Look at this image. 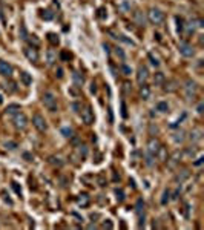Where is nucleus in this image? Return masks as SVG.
Wrapping results in <instances>:
<instances>
[{
	"instance_id": "1",
	"label": "nucleus",
	"mask_w": 204,
	"mask_h": 230,
	"mask_svg": "<svg viewBox=\"0 0 204 230\" xmlns=\"http://www.w3.org/2000/svg\"><path fill=\"white\" fill-rule=\"evenodd\" d=\"M41 101H43L44 107H46L48 110H51V112H55V110H57V97H55L54 92L46 90V92L43 94V97H41Z\"/></svg>"
},
{
	"instance_id": "2",
	"label": "nucleus",
	"mask_w": 204,
	"mask_h": 230,
	"mask_svg": "<svg viewBox=\"0 0 204 230\" xmlns=\"http://www.w3.org/2000/svg\"><path fill=\"white\" fill-rule=\"evenodd\" d=\"M147 18L152 25H161L163 20H164V14L156 8H150L149 12H147Z\"/></svg>"
},
{
	"instance_id": "3",
	"label": "nucleus",
	"mask_w": 204,
	"mask_h": 230,
	"mask_svg": "<svg viewBox=\"0 0 204 230\" xmlns=\"http://www.w3.org/2000/svg\"><path fill=\"white\" fill-rule=\"evenodd\" d=\"M32 124L37 130L40 132H46L48 130V124H46V120H44L40 113H34V117H32Z\"/></svg>"
},
{
	"instance_id": "4",
	"label": "nucleus",
	"mask_w": 204,
	"mask_h": 230,
	"mask_svg": "<svg viewBox=\"0 0 204 230\" xmlns=\"http://www.w3.org/2000/svg\"><path fill=\"white\" fill-rule=\"evenodd\" d=\"M196 90H198V86L195 81L192 80H187L186 81V86H184V94H186V98L187 100H193L195 95H196Z\"/></svg>"
},
{
	"instance_id": "5",
	"label": "nucleus",
	"mask_w": 204,
	"mask_h": 230,
	"mask_svg": "<svg viewBox=\"0 0 204 230\" xmlns=\"http://www.w3.org/2000/svg\"><path fill=\"white\" fill-rule=\"evenodd\" d=\"M14 124H15V127L17 129H26V126H28V118H26V115L23 113V112H17L15 113V117H14Z\"/></svg>"
},
{
	"instance_id": "6",
	"label": "nucleus",
	"mask_w": 204,
	"mask_h": 230,
	"mask_svg": "<svg viewBox=\"0 0 204 230\" xmlns=\"http://www.w3.org/2000/svg\"><path fill=\"white\" fill-rule=\"evenodd\" d=\"M178 49H179V54L183 55V57H193V54H195L192 44H189V43H186V41H181L179 46H178Z\"/></svg>"
},
{
	"instance_id": "7",
	"label": "nucleus",
	"mask_w": 204,
	"mask_h": 230,
	"mask_svg": "<svg viewBox=\"0 0 204 230\" xmlns=\"http://www.w3.org/2000/svg\"><path fill=\"white\" fill-rule=\"evenodd\" d=\"M147 77H149V71H147V67H146V66H143V64H140V66H138V69H137V81H138L140 84H144V83H146V80H147Z\"/></svg>"
},
{
	"instance_id": "8",
	"label": "nucleus",
	"mask_w": 204,
	"mask_h": 230,
	"mask_svg": "<svg viewBox=\"0 0 204 230\" xmlns=\"http://www.w3.org/2000/svg\"><path fill=\"white\" fill-rule=\"evenodd\" d=\"M81 120L86 124H92V121H94V112H92V109H90V106H84V109L81 110Z\"/></svg>"
},
{
	"instance_id": "9",
	"label": "nucleus",
	"mask_w": 204,
	"mask_h": 230,
	"mask_svg": "<svg viewBox=\"0 0 204 230\" xmlns=\"http://www.w3.org/2000/svg\"><path fill=\"white\" fill-rule=\"evenodd\" d=\"M0 74L3 77H11L12 75V66L5 60H0Z\"/></svg>"
},
{
	"instance_id": "10",
	"label": "nucleus",
	"mask_w": 204,
	"mask_h": 230,
	"mask_svg": "<svg viewBox=\"0 0 204 230\" xmlns=\"http://www.w3.org/2000/svg\"><path fill=\"white\" fill-rule=\"evenodd\" d=\"M161 146H160V141L156 140V138H150L149 140V143H147V150H149V153L150 155H156V152H158V149H160Z\"/></svg>"
},
{
	"instance_id": "11",
	"label": "nucleus",
	"mask_w": 204,
	"mask_h": 230,
	"mask_svg": "<svg viewBox=\"0 0 204 230\" xmlns=\"http://www.w3.org/2000/svg\"><path fill=\"white\" fill-rule=\"evenodd\" d=\"M25 55L29 61H37L38 60V54H37V49L35 48H26L25 49Z\"/></svg>"
},
{
	"instance_id": "12",
	"label": "nucleus",
	"mask_w": 204,
	"mask_h": 230,
	"mask_svg": "<svg viewBox=\"0 0 204 230\" xmlns=\"http://www.w3.org/2000/svg\"><path fill=\"white\" fill-rule=\"evenodd\" d=\"M133 21H135V25H138V26H144L146 25V17L143 15V12L137 11L133 14Z\"/></svg>"
},
{
	"instance_id": "13",
	"label": "nucleus",
	"mask_w": 204,
	"mask_h": 230,
	"mask_svg": "<svg viewBox=\"0 0 204 230\" xmlns=\"http://www.w3.org/2000/svg\"><path fill=\"white\" fill-rule=\"evenodd\" d=\"M202 138V129H199V127H196V129H193L192 132H190V140L192 141H199Z\"/></svg>"
},
{
	"instance_id": "14",
	"label": "nucleus",
	"mask_w": 204,
	"mask_h": 230,
	"mask_svg": "<svg viewBox=\"0 0 204 230\" xmlns=\"http://www.w3.org/2000/svg\"><path fill=\"white\" fill-rule=\"evenodd\" d=\"M140 95H141V98H143V100H149V97H150V89H149V86H146V84H141V89H140Z\"/></svg>"
},
{
	"instance_id": "15",
	"label": "nucleus",
	"mask_w": 204,
	"mask_h": 230,
	"mask_svg": "<svg viewBox=\"0 0 204 230\" xmlns=\"http://www.w3.org/2000/svg\"><path fill=\"white\" fill-rule=\"evenodd\" d=\"M20 80H21V83H23L25 86H29V84L32 83V77H31L28 72H21V74H20Z\"/></svg>"
},
{
	"instance_id": "16",
	"label": "nucleus",
	"mask_w": 204,
	"mask_h": 230,
	"mask_svg": "<svg viewBox=\"0 0 204 230\" xmlns=\"http://www.w3.org/2000/svg\"><path fill=\"white\" fill-rule=\"evenodd\" d=\"M89 201H90V199H89V196H87L86 193H83V195H80V196L77 198V204L81 205V207H86V205L89 204Z\"/></svg>"
},
{
	"instance_id": "17",
	"label": "nucleus",
	"mask_w": 204,
	"mask_h": 230,
	"mask_svg": "<svg viewBox=\"0 0 204 230\" xmlns=\"http://www.w3.org/2000/svg\"><path fill=\"white\" fill-rule=\"evenodd\" d=\"M164 74L163 72H156L155 75H153V83L156 84V86H160V84H163L164 83Z\"/></svg>"
},
{
	"instance_id": "18",
	"label": "nucleus",
	"mask_w": 204,
	"mask_h": 230,
	"mask_svg": "<svg viewBox=\"0 0 204 230\" xmlns=\"http://www.w3.org/2000/svg\"><path fill=\"white\" fill-rule=\"evenodd\" d=\"M156 110H158V112H161V113H164V112H167V110H169V104H167L166 101H160V103H156Z\"/></svg>"
},
{
	"instance_id": "19",
	"label": "nucleus",
	"mask_w": 204,
	"mask_h": 230,
	"mask_svg": "<svg viewBox=\"0 0 204 230\" xmlns=\"http://www.w3.org/2000/svg\"><path fill=\"white\" fill-rule=\"evenodd\" d=\"M48 40H49V43H51V44H54V46H57V44L60 43L58 35H57V34H52V32H49V34H48Z\"/></svg>"
},
{
	"instance_id": "20",
	"label": "nucleus",
	"mask_w": 204,
	"mask_h": 230,
	"mask_svg": "<svg viewBox=\"0 0 204 230\" xmlns=\"http://www.w3.org/2000/svg\"><path fill=\"white\" fill-rule=\"evenodd\" d=\"M173 141H175V143H183V141H184V132H183V130L176 132V133L173 135Z\"/></svg>"
},
{
	"instance_id": "21",
	"label": "nucleus",
	"mask_w": 204,
	"mask_h": 230,
	"mask_svg": "<svg viewBox=\"0 0 204 230\" xmlns=\"http://www.w3.org/2000/svg\"><path fill=\"white\" fill-rule=\"evenodd\" d=\"M17 112H20V106L18 104H9L6 107V113H17Z\"/></svg>"
},
{
	"instance_id": "22",
	"label": "nucleus",
	"mask_w": 204,
	"mask_h": 230,
	"mask_svg": "<svg viewBox=\"0 0 204 230\" xmlns=\"http://www.w3.org/2000/svg\"><path fill=\"white\" fill-rule=\"evenodd\" d=\"M164 90L166 92H173V90H176V81H169L167 84H166V87H164Z\"/></svg>"
},
{
	"instance_id": "23",
	"label": "nucleus",
	"mask_w": 204,
	"mask_h": 230,
	"mask_svg": "<svg viewBox=\"0 0 204 230\" xmlns=\"http://www.w3.org/2000/svg\"><path fill=\"white\" fill-rule=\"evenodd\" d=\"M187 176H189V172H187V170H183L181 173H178V175H176V178H175V179H176V181H179V182H183Z\"/></svg>"
},
{
	"instance_id": "24",
	"label": "nucleus",
	"mask_w": 204,
	"mask_h": 230,
	"mask_svg": "<svg viewBox=\"0 0 204 230\" xmlns=\"http://www.w3.org/2000/svg\"><path fill=\"white\" fill-rule=\"evenodd\" d=\"M135 207H137V213H138V216H141V213H144V209H143V201L141 199H138L137 201V205H135Z\"/></svg>"
},
{
	"instance_id": "25",
	"label": "nucleus",
	"mask_w": 204,
	"mask_h": 230,
	"mask_svg": "<svg viewBox=\"0 0 204 230\" xmlns=\"http://www.w3.org/2000/svg\"><path fill=\"white\" fill-rule=\"evenodd\" d=\"M179 158H181V152H179V150H176V152H175V153L172 155V158H170V159H172L170 166H173L175 163H178V161H179Z\"/></svg>"
},
{
	"instance_id": "26",
	"label": "nucleus",
	"mask_w": 204,
	"mask_h": 230,
	"mask_svg": "<svg viewBox=\"0 0 204 230\" xmlns=\"http://www.w3.org/2000/svg\"><path fill=\"white\" fill-rule=\"evenodd\" d=\"M61 133H63L66 138H71L72 133H74V130H72L71 127H63V129H61Z\"/></svg>"
},
{
	"instance_id": "27",
	"label": "nucleus",
	"mask_w": 204,
	"mask_h": 230,
	"mask_svg": "<svg viewBox=\"0 0 204 230\" xmlns=\"http://www.w3.org/2000/svg\"><path fill=\"white\" fill-rule=\"evenodd\" d=\"M147 57H149V60H150V63H152L153 66H160V61H158V58H156L152 52H149V54H147Z\"/></svg>"
},
{
	"instance_id": "28",
	"label": "nucleus",
	"mask_w": 204,
	"mask_h": 230,
	"mask_svg": "<svg viewBox=\"0 0 204 230\" xmlns=\"http://www.w3.org/2000/svg\"><path fill=\"white\" fill-rule=\"evenodd\" d=\"M175 20H176V31L181 32V31H183V26H184V25H183V18H181V17H176Z\"/></svg>"
},
{
	"instance_id": "29",
	"label": "nucleus",
	"mask_w": 204,
	"mask_h": 230,
	"mask_svg": "<svg viewBox=\"0 0 204 230\" xmlns=\"http://www.w3.org/2000/svg\"><path fill=\"white\" fill-rule=\"evenodd\" d=\"M20 38H21V40H26V38H28V32H26V28H25L23 25L20 26Z\"/></svg>"
},
{
	"instance_id": "30",
	"label": "nucleus",
	"mask_w": 204,
	"mask_h": 230,
	"mask_svg": "<svg viewBox=\"0 0 204 230\" xmlns=\"http://www.w3.org/2000/svg\"><path fill=\"white\" fill-rule=\"evenodd\" d=\"M55 61V52L51 49L49 52H48V64H52Z\"/></svg>"
},
{
	"instance_id": "31",
	"label": "nucleus",
	"mask_w": 204,
	"mask_h": 230,
	"mask_svg": "<svg viewBox=\"0 0 204 230\" xmlns=\"http://www.w3.org/2000/svg\"><path fill=\"white\" fill-rule=\"evenodd\" d=\"M156 155H160V156H161V161H166V159H167V153H166V150H164L163 147H160V149H158Z\"/></svg>"
},
{
	"instance_id": "32",
	"label": "nucleus",
	"mask_w": 204,
	"mask_h": 230,
	"mask_svg": "<svg viewBox=\"0 0 204 230\" xmlns=\"http://www.w3.org/2000/svg\"><path fill=\"white\" fill-rule=\"evenodd\" d=\"M41 17L44 18V20H52V12L51 11H41Z\"/></svg>"
},
{
	"instance_id": "33",
	"label": "nucleus",
	"mask_w": 204,
	"mask_h": 230,
	"mask_svg": "<svg viewBox=\"0 0 204 230\" xmlns=\"http://www.w3.org/2000/svg\"><path fill=\"white\" fill-rule=\"evenodd\" d=\"M115 195H117V199H118L120 202L124 199V192H123L121 189H117V190H115Z\"/></svg>"
},
{
	"instance_id": "34",
	"label": "nucleus",
	"mask_w": 204,
	"mask_h": 230,
	"mask_svg": "<svg viewBox=\"0 0 204 230\" xmlns=\"http://www.w3.org/2000/svg\"><path fill=\"white\" fill-rule=\"evenodd\" d=\"M5 147L9 149V150H14V149L17 147V144H15L14 141H6V143H5Z\"/></svg>"
},
{
	"instance_id": "35",
	"label": "nucleus",
	"mask_w": 204,
	"mask_h": 230,
	"mask_svg": "<svg viewBox=\"0 0 204 230\" xmlns=\"http://www.w3.org/2000/svg\"><path fill=\"white\" fill-rule=\"evenodd\" d=\"M169 196H170V192H169V190H166V192L163 193V198H161V204H166V202L169 201Z\"/></svg>"
},
{
	"instance_id": "36",
	"label": "nucleus",
	"mask_w": 204,
	"mask_h": 230,
	"mask_svg": "<svg viewBox=\"0 0 204 230\" xmlns=\"http://www.w3.org/2000/svg\"><path fill=\"white\" fill-rule=\"evenodd\" d=\"M121 71H123L124 75H130V67H129L127 64H123V66H121Z\"/></svg>"
},
{
	"instance_id": "37",
	"label": "nucleus",
	"mask_w": 204,
	"mask_h": 230,
	"mask_svg": "<svg viewBox=\"0 0 204 230\" xmlns=\"http://www.w3.org/2000/svg\"><path fill=\"white\" fill-rule=\"evenodd\" d=\"M60 58H61L63 61H66V60H69V58H71V54H67L66 51H63V52L60 54Z\"/></svg>"
},
{
	"instance_id": "38",
	"label": "nucleus",
	"mask_w": 204,
	"mask_h": 230,
	"mask_svg": "<svg viewBox=\"0 0 204 230\" xmlns=\"http://www.w3.org/2000/svg\"><path fill=\"white\" fill-rule=\"evenodd\" d=\"M112 227H114V224H112L109 219H106V221L103 222V228H112Z\"/></svg>"
},
{
	"instance_id": "39",
	"label": "nucleus",
	"mask_w": 204,
	"mask_h": 230,
	"mask_svg": "<svg viewBox=\"0 0 204 230\" xmlns=\"http://www.w3.org/2000/svg\"><path fill=\"white\" fill-rule=\"evenodd\" d=\"M115 54H117V55H118V57H120L121 60H124V57H126V55H124V52H123V51H121L120 48H117V51H115Z\"/></svg>"
},
{
	"instance_id": "40",
	"label": "nucleus",
	"mask_w": 204,
	"mask_h": 230,
	"mask_svg": "<svg viewBox=\"0 0 204 230\" xmlns=\"http://www.w3.org/2000/svg\"><path fill=\"white\" fill-rule=\"evenodd\" d=\"M123 90H124V94H129V92H130V84H129V83H124V84H123Z\"/></svg>"
},
{
	"instance_id": "41",
	"label": "nucleus",
	"mask_w": 204,
	"mask_h": 230,
	"mask_svg": "<svg viewBox=\"0 0 204 230\" xmlns=\"http://www.w3.org/2000/svg\"><path fill=\"white\" fill-rule=\"evenodd\" d=\"M152 156H153V155H150V153H149V155H147V158H146V164H147V166H152V164H153Z\"/></svg>"
},
{
	"instance_id": "42",
	"label": "nucleus",
	"mask_w": 204,
	"mask_h": 230,
	"mask_svg": "<svg viewBox=\"0 0 204 230\" xmlns=\"http://www.w3.org/2000/svg\"><path fill=\"white\" fill-rule=\"evenodd\" d=\"M121 115H123L124 118L127 117V112H126V104H124V103H121Z\"/></svg>"
},
{
	"instance_id": "43",
	"label": "nucleus",
	"mask_w": 204,
	"mask_h": 230,
	"mask_svg": "<svg viewBox=\"0 0 204 230\" xmlns=\"http://www.w3.org/2000/svg\"><path fill=\"white\" fill-rule=\"evenodd\" d=\"M31 43H34V46H38V44H40V40H38L35 35H32V38H31Z\"/></svg>"
},
{
	"instance_id": "44",
	"label": "nucleus",
	"mask_w": 204,
	"mask_h": 230,
	"mask_svg": "<svg viewBox=\"0 0 204 230\" xmlns=\"http://www.w3.org/2000/svg\"><path fill=\"white\" fill-rule=\"evenodd\" d=\"M74 78H75V81H77L78 84H81V83H83V77H80L78 74H74Z\"/></svg>"
},
{
	"instance_id": "45",
	"label": "nucleus",
	"mask_w": 204,
	"mask_h": 230,
	"mask_svg": "<svg viewBox=\"0 0 204 230\" xmlns=\"http://www.w3.org/2000/svg\"><path fill=\"white\" fill-rule=\"evenodd\" d=\"M202 109H204V104H202V103H199V104H198V107H196V110H198V113H202V112H204Z\"/></svg>"
},
{
	"instance_id": "46",
	"label": "nucleus",
	"mask_w": 204,
	"mask_h": 230,
	"mask_svg": "<svg viewBox=\"0 0 204 230\" xmlns=\"http://www.w3.org/2000/svg\"><path fill=\"white\" fill-rule=\"evenodd\" d=\"M55 75H57L58 78H61V77H63V69H61V67H58V69H57V74H55Z\"/></svg>"
},
{
	"instance_id": "47",
	"label": "nucleus",
	"mask_w": 204,
	"mask_h": 230,
	"mask_svg": "<svg viewBox=\"0 0 204 230\" xmlns=\"http://www.w3.org/2000/svg\"><path fill=\"white\" fill-rule=\"evenodd\" d=\"M12 187H14V190H15L17 193H21V190H20V187L17 186V182H12Z\"/></svg>"
},
{
	"instance_id": "48",
	"label": "nucleus",
	"mask_w": 204,
	"mask_h": 230,
	"mask_svg": "<svg viewBox=\"0 0 204 230\" xmlns=\"http://www.w3.org/2000/svg\"><path fill=\"white\" fill-rule=\"evenodd\" d=\"M90 92H92V94H95V92H97V86H95V83L90 84Z\"/></svg>"
},
{
	"instance_id": "49",
	"label": "nucleus",
	"mask_w": 204,
	"mask_h": 230,
	"mask_svg": "<svg viewBox=\"0 0 204 230\" xmlns=\"http://www.w3.org/2000/svg\"><path fill=\"white\" fill-rule=\"evenodd\" d=\"M196 26H198V28H202V26H204V21H202L201 18H199V20H196Z\"/></svg>"
},
{
	"instance_id": "50",
	"label": "nucleus",
	"mask_w": 204,
	"mask_h": 230,
	"mask_svg": "<svg viewBox=\"0 0 204 230\" xmlns=\"http://www.w3.org/2000/svg\"><path fill=\"white\" fill-rule=\"evenodd\" d=\"M98 17H101V18L104 17V8H100V9H98Z\"/></svg>"
},
{
	"instance_id": "51",
	"label": "nucleus",
	"mask_w": 204,
	"mask_h": 230,
	"mask_svg": "<svg viewBox=\"0 0 204 230\" xmlns=\"http://www.w3.org/2000/svg\"><path fill=\"white\" fill-rule=\"evenodd\" d=\"M202 159H204V158H202V156H199V158H198V161H195V166H199V164L202 163Z\"/></svg>"
},
{
	"instance_id": "52",
	"label": "nucleus",
	"mask_w": 204,
	"mask_h": 230,
	"mask_svg": "<svg viewBox=\"0 0 204 230\" xmlns=\"http://www.w3.org/2000/svg\"><path fill=\"white\" fill-rule=\"evenodd\" d=\"M23 156H25V158H26L28 161H31V159H32V156H31L29 153H23Z\"/></svg>"
},
{
	"instance_id": "53",
	"label": "nucleus",
	"mask_w": 204,
	"mask_h": 230,
	"mask_svg": "<svg viewBox=\"0 0 204 230\" xmlns=\"http://www.w3.org/2000/svg\"><path fill=\"white\" fill-rule=\"evenodd\" d=\"M2 103H3V97H2V95H0V104H2Z\"/></svg>"
}]
</instances>
